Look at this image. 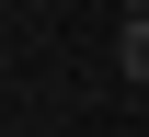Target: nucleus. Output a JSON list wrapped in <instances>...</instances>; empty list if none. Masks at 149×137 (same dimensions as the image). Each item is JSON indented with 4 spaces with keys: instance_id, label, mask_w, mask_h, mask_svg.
I'll return each instance as SVG.
<instances>
[{
    "instance_id": "obj_2",
    "label": "nucleus",
    "mask_w": 149,
    "mask_h": 137,
    "mask_svg": "<svg viewBox=\"0 0 149 137\" xmlns=\"http://www.w3.org/2000/svg\"><path fill=\"white\" fill-rule=\"evenodd\" d=\"M115 12H126V23H149V0H115Z\"/></svg>"
},
{
    "instance_id": "obj_1",
    "label": "nucleus",
    "mask_w": 149,
    "mask_h": 137,
    "mask_svg": "<svg viewBox=\"0 0 149 137\" xmlns=\"http://www.w3.org/2000/svg\"><path fill=\"white\" fill-rule=\"evenodd\" d=\"M115 69H126L138 92H149V23H126V34H115Z\"/></svg>"
}]
</instances>
